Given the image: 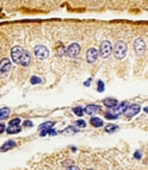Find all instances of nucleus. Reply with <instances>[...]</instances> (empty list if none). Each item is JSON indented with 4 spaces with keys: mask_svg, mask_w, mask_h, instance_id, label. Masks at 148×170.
Listing matches in <instances>:
<instances>
[{
    "mask_svg": "<svg viewBox=\"0 0 148 170\" xmlns=\"http://www.w3.org/2000/svg\"><path fill=\"white\" fill-rule=\"evenodd\" d=\"M125 54H127V45L124 42L119 41L116 43L115 45V57L117 60H122L125 57Z\"/></svg>",
    "mask_w": 148,
    "mask_h": 170,
    "instance_id": "nucleus-1",
    "label": "nucleus"
},
{
    "mask_svg": "<svg viewBox=\"0 0 148 170\" xmlns=\"http://www.w3.org/2000/svg\"><path fill=\"white\" fill-rule=\"evenodd\" d=\"M10 70H11V61L7 57H5L0 61V77L7 76Z\"/></svg>",
    "mask_w": 148,
    "mask_h": 170,
    "instance_id": "nucleus-2",
    "label": "nucleus"
},
{
    "mask_svg": "<svg viewBox=\"0 0 148 170\" xmlns=\"http://www.w3.org/2000/svg\"><path fill=\"white\" fill-rule=\"evenodd\" d=\"M112 51V46H111V43L109 41H103L102 44H100V48H99V54L103 58H108L110 56Z\"/></svg>",
    "mask_w": 148,
    "mask_h": 170,
    "instance_id": "nucleus-3",
    "label": "nucleus"
},
{
    "mask_svg": "<svg viewBox=\"0 0 148 170\" xmlns=\"http://www.w3.org/2000/svg\"><path fill=\"white\" fill-rule=\"evenodd\" d=\"M34 52L37 60H45L49 56V50L44 45H36L34 49Z\"/></svg>",
    "mask_w": 148,
    "mask_h": 170,
    "instance_id": "nucleus-4",
    "label": "nucleus"
},
{
    "mask_svg": "<svg viewBox=\"0 0 148 170\" xmlns=\"http://www.w3.org/2000/svg\"><path fill=\"white\" fill-rule=\"evenodd\" d=\"M80 54V45L78 43H72L67 49H66V55L70 58H75Z\"/></svg>",
    "mask_w": 148,
    "mask_h": 170,
    "instance_id": "nucleus-5",
    "label": "nucleus"
},
{
    "mask_svg": "<svg viewBox=\"0 0 148 170\" xmlns=\"http://www.w3.org/2000/svg\"><path fill=\"white\" fill-rule=\"evenodd\" d=\"M23 54V48L19 46V45H16L12 48L11 50V57H12V61L16 62V63H19V60H21V56Z\"/></svg>",
    "mask_w": 148,
    "mask_h": 170,
    "instance_id": "nucleus-6",
    "label": "nucleus"
},
{
    "mask_svg": "<svg viewBox=\"0 0 148 170\" xmlns=\"http://www.w3.org/2000/svg\"><path fill=\"white\" fill-rule=\"evenodd\" d=\"M134 48H135V51L137 55H142L146 50V43L142 38H137L135 42H134Z\"/></svg>",
    "mask_w": 148,
    "mask_h": 170,
    "instance_id": "nucleus-7",
    "label": "nucleus"
},
{
    "mask_svg": "<svg viewBox=\"0 0 148 170\" xmlns=\"http://www.w3.org/2000/svg\"><path fill=\"white\" fill-rule=\"evenodd\" d=\"M128 107H129L128 102H127V101H123V102L117 104L116 106H114V107H112V112H114V114H123V113L127 111Z\"/></svg>",
    "mask_w": 148,
    "mask_h": 170,
    "instance_id": "nucleus-8",
    "label": "nucleus"
},
{
    "mask_svg": "<svg viewBox=\"0 0 148 170\" xmlns=\"http://www.w3.org/2000/svg\"><path fill=\"white\" fill-rule=\"evenodd\" d=\"M98 58V51L95 49V48H91L87 50V54H86V61L89 63H95Z\"/></svg>",
    "mask_w": 148,
    "mask_h": 170,
    "instance_id": "nucleus-9",
    "label": "nucleus"
},
{
    "mask_svg": "<svg viewBox=\"0 0 148 170\" xmlns=\"http://www.w3.org/2000/svg\"><path fill=\"white\" fill-rule=\"evenodd\" d=\"M30 61H31V57H30V52L26 51V50H23V54L21 56V60H19V63L23 65V67H26L30 64Z\"/></svg>",
    "mask_w": 148,
    "mask_h": 170,
    "instance_id": "nucleus-10",
    "label": "nucleus"
},
{
    "mask_svg": "<svg viewBox=\"0 0 148 170\" xmlns=\"http://www.w3.org/2000/svg\"><path fill=\"white\" fill-rule=\"evenodd\" d=\"M140 106L138 105H133V106H130V107H128L127 108V111L124 112L125 114H127V117H129V118H131V117H134V116H136L138 112H140Z\"/></svg>",
    "mask_w": 148,
    "mask_h": 170,
    "instance_id": "nucleus-11",
    "label": "nucleus"
},
{
    "mask_svg": "<svg viewBox=\"0 0 148 170\" xmlns=\"http://www.w3.org/2000/svg\"><path fill=\"white\" fill-rule=\"evenodd\" d=\"M98 111H99V106H97V105H87V106L84 108V113H86V114H89V116L96 114Z\"/></svg>",
    "mask_w": 148,
    "mask_h": 170,
    "instance_id": "nucleus-12",
    "label": "nucleus"
},
{
    "mask_svg": "<svg viewBox=\"0 0 148 170\" xmlns=\"http://www.w3.org/2000/svg\"><path fill=\"white\" fill-rule=\"evenodd\" d=\"M21 126L19 125H12V124H9V126L6 127V131H7V133H10V134H15V133H18V132H21Z\"/></svg>",
    "mask_w": 148,
    "mask_h": 170,
    "instance_id": "nucleus-13",
    "label": "nucleus"
},
{
    "mask_svg": "<svg viewBox=\"0 0 148 170\" xmlns=\"http://www.w3.org/2000/svg\"><path fill=\"white\" fill-rule=\"evenodd\" d=\"M104 105L106 106V107H109V108H112L114 106H116L117 104H118V101L116 100V99H112V98H106V99H104Z\"/></svg>",
    "mask_w": 148,
    "mask_h": 170,
    "instance_id": "nucleus-14",
    "label": "nucleus"
},
{
    "mask_svg": "<svg viewBox=\"0 0 148 170\" xmlns=\"http://www.w3.org/2000/svg\"><path fill=\"white\" fill-rule=\"evenodd\" d=\"M15 146H16V143H15L13 140H10V142H6L1 147H0V151H1V152H5V151L10 150V149H13Z\"/></svg>",
    "mask_w": 148,
    "mask_h": 170,
    "instance_id": "nucleus-15",
    "label": "nucleus"
},
{
    "mask_svg": "<svg viewBox=\"0 0 148 170\" xmlns=\"http://www.w3.org/2000/svg\"><path fill=\"white\" fill-rule=\"evenodd\" d=\"M10 116V108L4 107V108H0V121L7 119Z\"/></svg>",
    "mask_w": 148,
    "mask_h": 170,
    "instance_id": "nucleus-16",
    "label": "nucleus"
},
{
    "mask_svg": "<svg viewBox=\"0 0 148 170\" xmlns=\"http://www.w3.org/2000/svg\"><path fill=\"white\" fill-rule=\"evenodd\" d=\"M90 123H91V125L95 126V127H100V126H103V120H102L100 118H98V117H92L91 120H90Z\"/></svg>",
    "mask_w": 148,
    "mask_h": 170,
    "instance_id": "nucleus-17",
    "label": "nucleus"
},
{
    "mask_svg": "<svg viewBox=\"0 0 148 170\" xmlns=\"http://www.w3.org/2000/svg\"><path fill=\"white\" fill-rule=\"evenodd\" d=\"M77 132H78V129L77 127H72V126H69V127H67L66 130L62 131V133H64V134H74Z\"/></svg>",
    "mask_w": 148,
    "mask_h": 170,
    "instance_id": "nucleus-18",
    "label": "nucleus"
},
{
    "mask_svg": "<svg viewBox=\"0 0 148 170\" xmlns=\"http://www.w3.org/2000/svg\"><path fill=\"white\" fill-rule=\"evenodd\" d=\"M53 126H54V123H53V121H47V123L42 124V125L40 126V129H41V130H50Z\"/></svg>",
    "mask_w": 148,
    "mask_h": 170,
    "instance_id": "nucleus-19",
    "label": "nucleus"
},
{
    "mask_svg": "<svg viewBox=\"0 0 148 170\" xmlns=\"http://www.w3.org/2000/svg\"><path fill=\"white\" fill-rule=\"evenodd\" d=\"M73 113L75 114V116H78V117H81V116H84V108H81V107H74L73 108Z\"/></svg>",
    "mask_w": 148,
    "mask_h": 170,
    "instance_id": "nucleus-20",
    "label": "nucleus"
},
{
    "mask_svg": "<svg viewBox=\"0 0 148 170\" xmlns=\"http://www.w3.org/2000/svg\"><path fill=\"white\" fill-rule=\"evenodd\" d=\"M118 127L115 125V124H109V125H106L105 126V131L108 132V133H110V132H114V131H116Z\"/></svg>",
    "mask_w": 148,
    "mask_h": 170,
    "instance_id": "nucleus-21",
    "label": "nucleus"
},
{
    "mask_svg": "<svg viewBox=\"0 0 148 170\" xmlns=\"http://www.w3.org/2000/svg\"><path fill=\"white\" fill-rule=\"evenodd\" d=\"M30 82H31V84H38V83H41V78L38 76H32Z\"/></svg>",
    "mask_w": 148,
    "mask_h": 170,
    "instance_id": "nucleus-22",
    "label": "nucleus"
},
{
    "mask_svg": "<svg viewBox=\"0 0 148 170\" xmlns=\"http://www.w3.org/2000/svg\"><path fill=\"white\" fill-rule=\"evenodd\" d=\"M105 118H106V119H117V114L106 112V113H105Z\"/></svg>",
    "mask_w": 148,
    "mask_h": 170,
    "instance_id": "nucleus-23",
    "label": "nucleus"
},
{
    "mask_svg": "<svg viewBox=\"0 0 148 170\" xmlns=\"http://www.w3.org/2000/svg\"><path fill=\"white\" fill-rule=\"evenodd\" d=\"M104 91V83H103V81H98V92H103Z\"/></svg>",
    "mask_w": 148,
    "mask_h": 170,
    "instance_id": "nucleus-24",
    "label": "nucleus"
},
{
    "mask_svg": "<svg viewBox=\"0 0 148 170\" xmlns=\"http://www.w3.org/2000/svg\"><path fill=\"white\" fill-rule=\"evenodd\" d=\"M75 124H77V127H85L86 126V123L84 120H78Z\"/></svg>",
    "mask_w": 148,
    "mask_h": 170,
    "instance_id": "nucleus-25",
    "label": "nucleus"
},
{
    "mask_svg": "<svg viewBox=\"0 0 148 170\" xmlns=\"http://www.w3.org/2000/svg\"><path fill=\"white\" fill-rule=\"evenodd\" d=\"M10 124H12V125H19L21 124V119L19 118H15V119H12L10 121Z\"/></svg>",
    "mask_w": 148,
    "mask_h": 170,
    "instance_id": "nucleus-26",
    "label": "nucleus"
},
{
    "mask_svg": "<svg viewBox=\"0 0 148 170\" xmlns=\"http://www.w3.org/2000/svg\"><path fill=\"white\" fill-rule=\"evenodd\" d=\"M24 126H26V127H31V126H32V123H31L30 120H26V121H24Z\"/></svg>",
    "mask_w": 148,
    "mask_h": 170,
    "instance_id": "nucleus-27",
    "label": "nucleus"
},
{
    "mask_svg": "<svg viewBox=\"0 0 148 170\" xmlns=\"http://www.w3.org/2000/svg\"><path fill=\"white\" fill-rule=\"evenodd\" d=\"M66 170H80L78 166H74V165H70V166H68Z\"/></svg>",
    "mask_w": 148,
    "mask_h": 170,
    "instance_id": "nucleus-28",
    "label": "nucleus"
},
{
    "mask_svg": "<svg viewBox=\"0 0 148 170\" xmlns=\"http://www.w3.org/2000/svg\"><path fill=\"white\" fill-rule=\"evenodd\" d=\"M5 130H6L5 125H4V124H0V133H3V132H4Z\"/></svg>",
    "mask_w": 148,
    "mask_h": 170,
    "instance_id": "nucleus-29",
    "label": "nucleus"
},
{
    "mask_svg": "<svg viewBox=\"0 0 148 170\" xmlns=\"http://www.w3.org/2000/svg\"><path fill=\"white\" fill-rule=\"evenodd\" d=\"M56 133H57V132H56V131H54V130H51V129H50V130H48V134H51V136H55Z\"/></svg>",
    "mask_w": 148,
    "mask_h": 170,
    "instance_id": "nucleus-30",
    "label": "nucleus"
},
{
    "mask_svg": "<svg viewBox=\"0 0 148 170\" xmlns=\"http://www.w3.org/2000/svg\"><path fill=\"white\" fill-rule=\"evenodd\" d=\"M45 134H48V130H42L41 131V137H44Z\"/></svg>",
    "mask_w": 148,
    "mask_h": 170,
    "instance_id": "nucleus-31",
    "label": "nucleus"
},
{
    "mask_svg": "<svg viewBox=\"0 0 148 170\" xmlns=\"http://www.w3.org/2000/svg\"><path fill=\"white\" fill-rule=\"evenodd\" d=\"M90 83H91V78H89V80H87V81H86V82H85L84 84H85L86 87H89V86H90Z\"/></svg>",
    "mask_w": 148,
    "mask_h": 170,
    "instance_id": "nucleus-32",
    "label": "nucleus"
},
{
    "mask_svg": "<svg viewBox=\"0 0 148 170\" xmlns=\"http://www.w3.org/2000/svg\"><path fill=\"white\" fill-rule=\"evenodd\" d=\"M135 158H137V159H138V158H141V153H140V151H137V152L135 153Z\"/></svg>",
    "mask_w": 148,
    "mask_h": 170,
    "instance_id": "nucleus-33",
    "label": "nucleus"
},
{
    "mask_svg": "<svg viewBox=\"0 0 148 170\" xmlns=\"http://www.w3.org/2000/svg\"><path fill=\"white\" fill-rule=\"evenodd\" d=\"M144 112H148V107H146V108H144Z\"/></svg>",
    "mask_w": 148,
    "mask_h": 170,
    "instance_id": "nucleus-34",
    "label": "nucleus"
},
{
    "mask_svg": "<svg viewBox=\"0 0 148 170\" xmlns=\"http://www.w3.org/2000/svg\"><path fill=\"white\" fill-rule=\"evenodd\" d=\"M87 170H92V169H87Z\"/></svg>",
    "mask_w": 148,
    "mask_h": 170,
    "instance_id": "nucleus-35",
    "label": "nucleus"
}]
</instances>
